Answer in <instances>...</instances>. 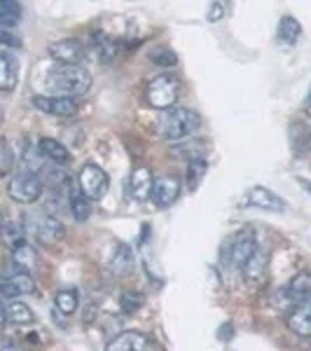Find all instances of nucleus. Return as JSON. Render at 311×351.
<instances>
[{
	"label": "nucleus",
	"mask_w": 311,
	"mask_h": 351,
	"mask_svg": "<svg viewBox=\"0 0 311 351\" xmlns=\"http://www.w3.org/2000/svg\"><path fill=\"white\" fill-rule=\"evenodd\" d=\"M89 87H92V75L80 66H56L47 75V89H52L61 99L82 96Z\"/></svg>",
	"instance_id": "f257e3e1"
},
{
	"label": "nucleus",
	"mask_w": 311,
	"mask_h": 351,
	"mask_svg": "<svg viewBox=\"0 0 311 351\" xmlns=\"http://www.w3.org/2000/svg\"><path fill=\"white\" fill-rule=\"evenodd\" d=\"M199 127H201V117H199V112L192 108L164 110L160 122H157V129H160L162 138H166V141H183L195 134Z\"/></svg>",
	"instance_id": "f03ea898"
},
{
	"label": "nucleus",
	"mask_w": 311,
	"mask_h": 351,
	"mask_svg": "<svg viewBox=\"0 0 311 351\" xmlns=\"http://www.w3.org/2000/svg\"><path fill=\"white\" fill-rule=\"evenodd\" d=\"M178 94H180V82L171 73H162L157 75L155 80H150L148 89H145V99L152 108L157 110H171L178 101Z\"/></svg>",
	"instance_id": "7ed1b4c3"
},
{
	"label": "nucleus",
	"mask_w": 311,
	"mask_h": 351,
	"mask_svg": "<svg viewBox=\"0 0 311 351\" xmlns=\"http://www.w3.org/2000/svg\"><path fill=\"white\" fill-rule=\"evenodd\" d=\"M42 183L45 180L38 173L19 171L8 183V195L19 204H33V202H38V197L42 195Z\"/></svg>",
	"instance_id": "20e7f679"
},
{
	"label": "nucleus",
	"mask_w": 311,
	"mask_h": 351,
	"mask_svg": "<svg viewBox=\"0 0 311 351\" xmlns=\"http://www.w3.org/2000/svg\"><path fill=\"white\" fill-rule=\"evenodd\" d=\"M36 291V281H33L31 271L21 269L19 265H14L8 274L3 276V284H0V293H3V300L10 302L12 298L19 295H28V293Z\"/></svg>",
	"instance_id": "39448f33"
},
{
	"label": "nucleus",
	"mask_w": 311,
	"mask_h": 351,
	"mask_svg": "<svg viewBox=\"0 0 311 351\" xmlns=\"http://www.w3.org/2000/svg\"><path fill=\"white\" fill-rule=\"evenodd\" d=\"M77 185L82 188L84 195L89 197V199H101V197L105 195V190H108V173L103 171L101 167H96V164H84L80 169V176H77Z\"/></svg>",
	"instance_id": "423d86ee"
},
{
	"label": "nucleus",
	"mask_w": 311,
	"mask_h": 351,
	"mask_svg": "<svg viewBox=\"0 0 311 351\" xmlns=\"http://www.w3.org/2000/svg\"><path fill=\"white\" fill-rule=\"evenodd\" d=\"M49 54L54 61H59L61 66H77L84 56V47L75 38H66V40H56L49 45Z\"/></svg>",
	"instance_id": "0eeeda50"
},
{
	"label": "nucleus",
	"mask_w": 311,
	"mask_h": 351,
	"mask_svg": "<svg viewBox=\"0 0 311 351\" xmlns=\"http://www.w3.org/2000/svg\"><path fill=\"white\" fill-rule=\"evenodd\" d=\"M155 190V178H152V171L143 164L134 169L132 176H129V197L136 202H145Z\"/></svg>",
	"instance_id": "6e6552de"
},
{
	"label": "nucleus",
	"mask_w": 311,
	"mask_h": 351,
	"mask_svg": "<svg viewBox=\"0 0 311 351\" xmlns=\"http://www.w3.org/2000/svg\"><path fill=\"white\" fill-rule=\"evenodd\" d=\"M33 106L40 112L56 117H71L77 112L75 99H61V96H33Z\"/></svg>",
	"instance_id": "1a4fd4ad"
},
{
	"label": "nucleus",
	"mask_w": 311,
	"mask_h": 351,
	"mask_svg": "<svg viewBox=\"0 0 311 351\" xmlns=\"http://www.w3.org/2000/svg\"><path fill=\"white\" fill-rule=\"evenodd\" d=\"M258 251V243H256V237L251 232H241L239 237H234L229 243V260L234 267L244 269L246 263L253 258V253Z\"/></svg>",
	"instance_id": "9d476101"
},
{
	"label": "nucleus",
	"mask_w": 311,
	"mask_h": 351,
	"mask_svg": "<svg viewBox=\"0 0 311 351\" xmlns=\"http://www.w3.org/2000/svg\"><path fill=\"white\" fill-rule=\"evenodd\" d=\"M180 195V180L176 176H162L155 180V190H152V202L157 204V208H169L173 206Z\"/></svg>",
	"instance_id": "9b49d317"
},
{
	"label": "nucleus",
	"mask_w": 311,
	"mask_h": 351,
	"mask_svg": "<svg viewBox=\"0 0 311 351\" xmlns=\"http://www.w3.org/2000/svg\"><path fill=\"white\" fill-rule=\"evenodd\" d=\"M150 339L138 330H124L108 342L105 351H150Z\"/></svg>",
	"instance_id": "f8f14e48"
},
{
	"label": "nucleus",
	"mask_w": 311,
	"mask_h": 351,
	"mask_svg": "<svg viewBox=\"0 0 311 351\" xmlns=\"http://www.w3.org/2000/svg\"><path fill=\"white\" fill-rule=\"evenodd\" d=\"M33 232H36L40 241L54 243V241L64 239L66 228H64V223L54 216H36V220H33Z\"/></svg>",
	"instance_id": "ddd939ff"
},
{
	"label": "nucleus",
	"mask_w": 311,
	"mask_h": 351,
	"mask_svg": "<svg viewBox=\"0 0 311 351\" xmlns=\"http://www.w3.org/2000/svg\"><path fill=\"white\" fill-rule=\"evenodd\" d=\"M248 204L256 208H264V211H274V213H281L286 211V204L281 199L279 195H274L271 190L262 188V185H256L248 192Z\"/></svg>",
	"instance_id": "4468645a"
},
{
	"label": "nucleus",
	"mask_w": 311,
	"mask_h": 351,
	"mask_svg": "<svg viewBox=\"0 0 311 351\" xmlns=\"http://www.w3.org/2000/svg\"><path fill=\"white\" fill-rule=\"evenodd\" d=\"M16 82H19V59L10 49H3V54H0V87L5 92H12Z\"/></svg>",
	"instance_id": "2eb2a0df"
},
{
	"label": "nucleus",
	"mask_w": 311,
	"mask_h": 351,
	"mask_svg": "<svg viewBox=\"0 0 311 351\" xmlns=\"http://www.w3.org/2000/svg\"><path fill=\"white\" fill-rule=\"evenodd\" d=\"M68 206H71V213L75 216L77 223H84V220L92 216V199L75 183L68 185Z\"/></svg>",
	"instance_id": "dca6fc26"
},
{
	"label": "nucleus",
	"mask_w": 311,
	"mask_h": 351,
	"mask_svg": "<svg viewBox=\"0 0 311 351\" xmlns=\"http://www.w3.org/2000/svg\"><path fill=\"white\" fill-rule=\"evenodd\" d=\"M288 328L299 337H311V300L297 304L288 316Z\"/></svg>",
	"instance_id": "f3484780"
},
{
	"label": "nucleus",
	"mask_w": 311,
	"mask_h": 351,
	"mask_svg": "<svg viewBox=\"0 0 311 351\" xmlns=\"http://www.w3.org/2000/svg\"><path fill=\"white\" fill-rule=\"evenodd\" d=\"M286 295L295 304L309 302L311 300V274L309 271H299V274L293 276L290 284L286 288Z\"/></svg>",
	"instance_id": "a211bd4d"
},
{
	"label": "nucleus",
	"mask_w": 311,
	"mask_h": 351,
	"mask_svg": "<svg viewBox=\"0 0 311 351\" xmlns=\"http://www.w3.org/2000/svg\"><path fill=\"white\" fill-rule=\"evenodd\" d=\"M33 309L28 307L26 302H19V300H10L5 302L3 307V321L5 324H16V326H24V324H33Z\"/></svg>",
	"instance_id": "6ab92c4d"
},
{
	"label": "nucleus",
	"mask_w": 311,
	"mask_h": 351,
	"mask_svg": "<svg viewBox=\"0 0 311 351\" xmlns=\"http://www.w3.org/2000/svg\"><path fill=\"white\" fill-rule=\"evenodd\" d=\"M40 150H42V155L47 157L49 162H54V164H59V167H64V164L71 162V152H68V148L61 141H56V138H40Z\"/></svg>",
	"instance_id": "aec40b11"
},
{
	"label": "nucleus",
	"mask_w": 311,
	"mask_h": 351,
	"mask_svg": "<svg viewBox=\"0 0 311 351\" xmlns=\"http://www.w3.org/2000/svg\"><path fill=\"white\" fill-rule=\"evenodd\" d=\"M290 145L295 155H304L311 148V132L309 127H304L302 122L290 124Z\"/></svg>",
	"instance_id": "412c9836"
},
{
	"label": "nucleus",
	"mask_w": 311,
	"mask_h": 351,
	"mask_svg": "<svg viewBox=\"0 0 311 351\" xmlns=\"http://www.w3.org/2000/svg\"><path fill=\"white\" fill-rule=\"evenodd\" d=\"M302 36V24L295 19V16H284L279 21V40L286 45H295Z\"/></svg>",
	"instance_id": "4be33fe9"
},
{
	"label": "nucleus",
	"mask_w": 311,
	"mask_h": 351,
	"mask_svg": "<svg viewBox=\"0 0 311 351\" xmlns=\"http://www.w3.org/2000/svg\"><path fill=\"white\" fill-rule=\"evenodd\" d=\"M3 237H5V243H8L10 248H19V246H24V239H26V228L19 223V220H5V225H3Z\"/></svg>",
	"instance_id": "5701e85b"
},
{
	"label": "nucleus",
	"mask_w": 311,
	"mask_h": 351,
	"mask_svg": "<svg viewBox=\"0 0 311 351\" xmlns=\"http://www.w3.org/2000/svg\"><path fill=\"white\" fill-rule=\"evenodd\" d=\"M45 162H47V157L42 155L40 145H28V148L24 150V157H21L24 171H31V173L45 171Z\"/></svg>",
	"instance_id": "b1692460"
},
{
	"label": "nucleus",
	"mask_w": 311,
	"mask_h": 351,
	"mask_svg": "<svg viewBox=\"0 0 311 351\" xmlns=\"http://www.w3.org/2000/svg\"><path fill=\"white\" fill-rule=\"evenodd\" d=\"M21 19V5L14 3V0H5L0 3V26L3 31H10L12 26L19 24Z\"/></svg>",
	"instance_id": "393cba45"
},
{
	"label": "nucleus",
	"mask_w": 311,
	"mask_h": 351,
	"mask_svg": "<svg viewBox=\"0 0 311 351\" xmlns=\"http://www.w3.org/2000/svg\"><path fill=\"white\" fill-rule=\"evenodd\" d=\"M267 251H262V248L258 246V251L253 253V258L246 263V267H244V274H246V279L248 281H258L260 276L264 274V267H267Z\"/></svg>",
	"instance_id": "a878e982"
},
{
	"label": "nucleus",
	"mask_w": 311,
	"mask_h": 351,
	"mask_svg": "<svg viewBox=\"0 0 311 351\" xmlns=\"http://www.w3.org/2000/svg\"><path fill=\"white\" fill-rule=\"evenodd\" d=\"M94 40H96V49H99L101 61H112L117 54H120V43L112 40L108 36H103V33H96Z\"/></svg>",
	"instance_id": "bb28decb"
},
{
	"label": "nucleus",
	"mask_w": 311,
	"mask_h": 351,
	"mask_svg": "<svg viewBox=\"0 0 311 351\" xmlns=\"http://www.w3.org/2000/svg\"><path fill=\"white\" fill-rule=\"evenodd\" d=\"M12 258H14V265H19V267L26 269V271H33V269L38 267L36 251H33V246H28V243H24V246H19V248H14Z\"/></svg>",
	"instance_id": "cd10ccee"
},
{
	"label": "nucleus",
	"mask_w": 311,
	"mask_h": 351,
	"mask_svg": "<svg viewBox=\"0 0 311 351\" xmlns=\"http://www.w3.org/2000/svg\"><path fill=\"white\" fill-rule=\"evenodd\" d=\"M77 302H80V298H77V291H59V293L54 295L56 309H59L61 314H66V316L75 314Z\"/></svg>",
	"instance_id": "c85d7f7f"
},
{
	"label": "nucleus",
	"mask_w": 311,
	"mask_h": 351,
	"mask_svg": "<svg viewBox=\"0 0 311 351\" xmlns=\"http://www.w3.org/2000/svg\"><path fill=\"white\" fill-rule=\"evenodd\" d=\"M206 169H208V162L206 160H195V162H188V183L192 190L199 188L201 178L206 176Z\"/></svg>",
	"instance_id": "c756f323"
},
{
	"label": "nucleus",
	"mask_w": 311,
	"mask_h": 351,
	"mask_svg": "<svg viewBox=\"0 0 311 351\" xmlns=\"http://www.w3.org/2000/svg\"><path fill=\"white\" fill-rule=\"evenodd\" d=\"M145 304V298L140 295V293H132L127 291L124 295L120 298V309L124 311V314H136L140 307Z\"/></svg>",
	"instance_id": "7c9ffc66"
},
{
	"label": "nucleus",
	"mask_w": 311,
	"mask_h": 351,
	"mask_svg": "<svg viewBox=\"0 0 311 351\" xmlns=\"http://www.w3.org/2000/svg\"><path fill=\"white\" fill-rule=\"evenodd\" d=\"M150 61L160 68H171L178 64V56L173 54L171 49H155V52L150 54Z\"/></svg>",
	"instance_id": "2f4dec72"
},
{
	"label": "nucleus",
	"mask_w": 311,
	"mask_h": 351,
	"mask_svg": "<svg viewBox=\"0 0 311 351\" xmlns=\"http://www.w3.org/2000/svg\"><path fill=\"white\" fill-rule=\"evenodd\" d=\"M134 258H132V251H129L127 246H120L117 248V256L112 258V269L117 271V274H122V271H127L129 267H132Z\"/></svg>",
	"instance_id": "473e14b6"
},
{
	"label": "nucleus",
	"mask_w": 311,
	"mask_h": 351,
	"mask_svg": "<svg viewBox=\"0 0 311 351\" xmlns=\"http://www.w3.org/2000/svg\"><path fill=\"white\" fill-rule=\"evenodd\" d=\"M0 164H3V167H0V173L8 176L10 169H12V150H10L8 141H3V143H0Z\"/></svg>",
	"instance_id": "72a5a7b5"
},
{
	"label": "nucleus",
	"mask_w": 311,
	"mask_h": 351,
	"mask_svg": "<svg viewBox=\"0 0 311 351\" xmlns=\"http://www.w3.org/2000/svg\"><path fill=\"white\" fill-rule=\"evenodd\" d=\"M0 43H3V49H10V52H12V47H14V49H21V47H24L21 38H19V36H14L12 31H3V33H0Z\"/></svg>",
	"instance_id": "f704fd0d"
},
{
	"label": "nucleus",
	"mask_w": 311,
	"mask_h": 351,
	"mask_svg": "<svg viewBox=\"0 0 311 351\" xmlns=\"http://www.w3.org/2000/svg\"><path fill=\"white\" fill-rule=\"evenodd\" d=\"M223 16H225V5L223 3H213L211 8H208V12H206V19L213 21V24L223 19Z\"/></svg>",
	"instance_id": "c9c22d12"
},
{
	"label": "nucleus",
	"mask_w": 311,
	"mask_h": 351,
	"mask_svg": "<svg viewBox=\"0 0 311 351\" xmlns=\"http://www.w3.org/2000/svg\"><path fill=\"white\" fill-rule=\"evenodd\" d=\"M232 337H234V328H232V324H225V326H220L218 339H223V342H229Z\"/></svg>",
	"instance_id": "e433bc0d"
},
{
	"label": "nucleus",
	"mask_w": 311,
	"mask_h": 351,
	"mask_svg": "<svg viewBox=\"0 0 311 351\" xmlns=\"http://www.w3.org/2000/svg\"><path fill=\"white\" fill-rule=\"evenodd\" d=\"M3 351H21V349L16 347L14 342H10V339H5V342H3Z\"/></svg>",
	"instance_id": "4c0bfd02"
},
{
	"label": "nucleus",
	"mask_w": 311,
	"mask_h": 351,
	"mask_svg": "<svg viewBox=\"0 0 311 351\" xmlns=\"http://www.w3.org/2000/svg\"><path fill=\"white\" fill-rule=\"evenodd\" d=\"M299 185H302V188L311 195V180H299Z\"/></svg>",
	"instance_id": "58836bf2"
},
{
	"label": "nucleus",
	"mask_w": 311,
	"mask_h": 351,
	"mask_svg": "<svg viewBox=\"0 0 311 351\" xmlns=\"http://www.w3.org/2000/svg\"><path fill=\"white\" fill-rule=\"evenodd\" d=\"M304 110H307V115L311 117V94H309V99H307V104H304Z\"/></svg>",
	"instance_id": "ea45409f"
}]
</instances>
